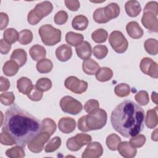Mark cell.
<instances>
[{"label":"cell","mask_w":158,"mask_h":158,"mask_svg":"<svg viewBox=\"0 0 158 158\" xmlns=\"http://www.w3.org/2000/svg\"><path fill=\"white\" fill-rule=\"evenodd\" d=\"M83 36L80 33H74L73 31L67 32L65 35L66 42L73 46H77L83 41Z\"/></svg>","instance_id":"484cf974"},{"label":"cell","mask_w":158,"mask_h":158,"mask_svg":"<svg viewBox=\"0 0 158 158\" xmlns=\"http://www.w3.org/2000/svg\"><path fill=\"white\" fill-rule=\"evenodd\" d=\"M0 139H1V143L3 145L11 146L15 144V141L12 138V136L4 131H2L1 132L0 135Z\"/></svg>","instance_id":"681fc988"},{"label":"cell","mask_w":158,"mask_h":158,"mask_svg":"<svg viewBox=\"0 0 158 158\" xmlns=\"http://www.w3.org/2000/svg\"><path fill=\"white\" fill-rule=\"evenodd\" d=\"M146 136L142 134H138L132 137L130 140V144L131 146L135 148L142 147L146 142Z\"/></svg>","instance_id":"ee69618b"},{"label":"cell","mask_w":158,"mask_h":158,"mask_svg":"<svg viewBox=\"0 0 158 158\" xmlns=\"http://www.w3.org/2000/svg\"><path fill=\"white\" fill-rule=\"evenodd\" d=\"M84 109L89 114L95 113L99 109V102L96 99H89L85 104Z\"/></svg>","instance_id":"7bdbcfd3"},{"label":"cell","mask_w":158,"mask_h":158,"mask_svg":"<svg viewBox=\"0 0 158 158\" xmlns=\"http://www.w3.org/2000/svg\"><path fill=\"white\" fill-rule=\"evenodd\" d=\"M88 19L83 15H78L75 16L72 22V26L73 28L80 31L86 30L88 26Z\"/></svg>","instance_id":"7402d4cb"},{"label":"cell","mask_w":158,"mask_h":158,"mask_svg":"<svg viewBox=\"0 0 158 158\" xmlns=\"http://www.w3.org/2000/svg\"><path fill=\"white\" fill-rule=\"evenodd\" d=\"M146 51L150 55H156L158 53V41L154 38L146 40L144 44Z\"/></svg>","instance_id":"f546056e"},{"label":"cell","mask_w":158,"mask_h":158,"mask_svg":"<svg viewBox=\"0 0 158 158\" xmlns=\"http://www.w3.org/2000/svg\"><path fill=\"white\" fill-rule=\"evenodd\" d=\"M75 51L77 56L82 60H86L91 56V46L86 41H83L80 44L76 46Z\"/></svg>","instance_id":"e0dca14e"},{"label":"cell","mask_w":158,"mask_h":158,"mask_svg":"<svg viewBox=\"0 0 158 158\" xmlns=\"http://www.w3.org/2000/svg\"><path fill=\"white\" fill-rule=\"evenodd\" d=\"M115 94L118 97H125L130 93V86L127 83H120L114 88Z\"/></svg>","instance_id":"ab89813d"},{"label":"cell","mask_w":158,"mask_h":158,"mask_svg":"<svg viewBox=\"0 0 158 158\" xmlns=\"http://www.w3.org/2000/svg\"><path fill=\"white\" fill-rule=\"evenodd\" d=\"M66 7L72 11H77L80 7V2L77 0H65Z\"/></svg>","instance_id":"f907efd6"},{"label":"cell","mask_w":158,"mask_h":158,"mask_svg":"<svg viewBox=\"0 0 158 158\" xmlns=\"http://www.w3.org/2000/svg\"><path fill=\"white\" fill-rule=\"evenodd\" d=\"M10 59L15 61L20 67L23 66L27 60V54L22 49H15L10 56Z\"/></svg>","instance_id":"cb8c5ba5"},{"label":"cell","mask_w":158,"mask_h":158,"mask_svg":"<svg viewBox=\"0 0 158 158\" xmlns=\"http://www.w3.org/2000/svg\"><path fill=\"white\" fill-rule=\"evenodd\" d=\"M103 153V148L100 143L94 141L90 143L82 154V158H98Z\"/></svg>","instance_id":"4fadbf2b"},{"label":"cell","mask_w":158,"mask_h":158,"mask_svg":"<svg viewBox=\"0 0 158 158\" xmlns=\"http://www.w3.org/2000/svg\"><path fill=\"white\" fill-rule=\"evenodd\" d=\"M92 138L89 135L86 133H78L75 136L71 137L67 140V148L71 151H77L82 146L91 143Z\"/></svg>","instance_id":"ba28073f"},{"label":"cell","mask_w":158,"mask_h":158,"mask_svg":"<svg viewBox=\"0 0 158 158\" xmlns=\"http://www.w3.org/2000/svg\"><path fill=\"white\" fill-rule=\"evenodd\" d=\"M6 155L11 158H23L25 156V151L23 148L19 146H14L8 149L6 151Z\"/></svg>","instance_id":"8d00e7d4"},{"label":"cell","mask_w":158,"mask_h":158,"mask_svg":"<svg viewBox=\"0 0 158 158\" xmlns=\"http://www.w3.org/2000/svg\"><path fill=\"white\" fill-rule=\"evenodd\" d=\"M107 119L106 112L99 109L95 113L81 117L78 121V128L83 132L100 130L106 125Z\"/></svg>","instance_id":"3957f363"},{"label":"cell","mask_w":158,"mask_h":158,"mask_svg":"<svg viewBox=\"0 0 158 158\" xmlns=\"http://www.w3.org/2000/svg\"><path fill=\"white\" fill-rule=\"evenodd\" d=\"M109 42L112 49L119 54L125 52L128 46L127 38L121 31L117 30L111 32L109 37Z\"/></svg>","instance_id":"8992f818"},{"label":"cell","mask_w":158,"mask_h":158,"mask_svg":"<svg viewBox=\"0 0 158 158\" xmlns=\"http://www.w3.org/2000/svg\"><path fill=\"white\" fill-rule=\"evenodd\" d=\"M3 38L4 40L9 44H13L18 40L19 33L15 29L13 28H9L5 30L4 31Z\"/></svg>","instance_id":"d6a6232c"},{"label":"cell","mask_w":158,"mask_h":158,"mask_svg":"<svg viewBox=\"0 0 158 158\" xmlns=\"http://www.w3.org/2000/svg\"><path fill=\"white\" fill-rule=\"evenodd\" d=\"M117 150L119 154L125 158L134 157L137 152L136 148L131 146L129 142H120L117 147Z\"/></svg>","instance_id":"9a60e30c"},{"label":"cell","mask_w":158,"mask_h":158,"mask_svg":"<svg viewBox=\"0 0 158 158\" xmlns=\"http://www.w3.org/2000/svg\"><path fill=\"white\" fill-rule=\"evenodd\" d=\"M11 49V44L6 41L4 39L0 40V52L2 54H7Z\"/></svg>","instance_id":"816d5d0a"},{"label":"cell","mask_w":158,"mask_h":158,"mask_svg":"<svg viewBox=\"0 0 158 158\" xmlns=\"http://www.w3.org/2000/svg\"><path fill=\"white\" fill-rule=\"evenodd\" d=\"M58 128L59 130L65 134L73 132L76 128V122L71 117H62L58 122Z\"/></svg>","instance_id":"5bb4252c"},{"label":"cell","mask_w":158,"mask_h":158,"mask_svg":"<svg viewBox=\"0 0 158 158\" xmlns=\"http://www.w3.org/2000/svg\"><path fill=\"white\" fill-rule=\"evenodd\" d=\"M157 129H156L154 130V131H153L152 133V135H151V139L153 141H157Z\"/></svg>","instance_id":"6f0895ef"},{"label":"cell","mask_w":158,"mask_h":158,"mask_svg":"<svg viewBox=\"0 0 158 158\" xmlns=\"http://www.w3.org/2000/svg\"><path fill=\"white\" fill-rule=\"evenodd\" d=\"M60 107L62 110L71 115H77L83 109L80 102L70 96H65L60 101Z\"/></svg>","instance_id":"52a82bcc"},{"label":"cell","mask_w":158,"mask_h":158,"mask_svg":"<svg viewBox=\"0 0 158 158\" xmlns=\"http://www.w3.org/2000/svg\"><path fill=\"white\" fill-rule=\"evenodd\" d=\"M50 136L49 133L43 131L28 144V149L34 153L41 152L44 149V144L48 141Z\"/></svg>","instance_id":"30bf717a"},{"label":"cell","mask_w":158,"mask_h":158,"mask_svg":"<svg viewBox=\"0 0 158 158\" xmlns=\"http://www.w3.org/2000/svg\"><path fill=\"white\" fill-rule=\"evenodd\" d=\"M93 19L98 23H105L110 21L106 17L104 12V7H99L93 12Z\"/></svg>","instance_id":"f35d334b"},{"label":"cell","mask_w":158,"mask_h":158,"mask_svg":"<svg viewBox=\"0 0 158 158\" xmlns=\"http://www.w3.org/2000/svg\"><path fill=\"white\" fill-rule=\"evenodd\" d=\"M33 85L31 81L27 77H21L17 81V88L19 92L27 94L32 89Z\"/></svg>","instance_id":"d4e9b609"},{"label":"cell","mask_w":158,"mask_h":158,"mask_svg":"<svg viewBox=\"0 0 158 158\" xmlns=\"http://www.w3.org/2000/svg\"><path fill=\"white\" fill-rule=\"evenodd\" d=\"M9 17L7 14L4 12L0 13V28L1 30H4L8 25Z\"/></svg>","instance_id":"f5cc1de1"},{"label":"cell","mask_w":158,"mask_h":158,"mask_svg":"<svg viewBox=\"0 0 158 158\" xmlns=\"http://www.w3.org/2000/svg\"><path fill=\"white\" fill-rule=\"evenodd\" d=\"M53 67L52 62L48 59H43L36 64V69L41 73L50 72Z\"/></svg>","instance_id":"4dcf8cb0"},{"label":"cell","mask_w":158,"mask_h":158,"mask_svg":"<svg viewBox=\"0 0 158 158\" xmlns=\"http://www.w3.org/2000/svg\"><path fill=\"white\" fill-rule=\"evenodd\" d=\"M95 75L97 80L101 82H105L112 78L113 76V72L110 68L104 67L99 68Z\"/></svg>","instance_id":"83f0119b"},{"label":"cell","mask_w":158,"mask_h":158,"mask_svg":"<svg viewBox=\"0 0 158 158\" xmlns=\"http://www.w3.org/2000/svg\"><path fill=\"white\" fill-rule=\"evenodd\" d=\"M144 10L152 11L158 13V3L156 1H150L148 2L144 8Z\"/></svg>","instance_id":"db71d44e"},{"label":"cell","mask_w":158,"mask_h":158,"mask_svg":"<svg viewBox=\"0 0 158 158\" xmlns=\"http://www.w3.org/2000/svg\"><path fill=\"white\" fill-rule=\"evenodd\" d=\"M27 95L30 100L33 101H39L42 99L43 93L41 91L39 90L35 85L33 86L32 89Z\"/></svg>","instance_id":"7dc6e473"},{"label":"cell","mask_w":158,"mask_h":158,"mask_svg":"<svg viewBox=\"0 0 158 158\" xmlns=\"http://www.w3.org/2000/svg\"><path fill=\"white\" fill-rule=\"evenodd\" d=\"M42 42L46 46H54L60 41L61 31L50 24L42 25L38 30Z\"/></svg>","instance_id":"5b68a950"},{"label":"cell","mask_w":158,"mask_h":158,"mask_svg":"<svg viewBox=\"0 0 158 158\" xmlns=\"http://www.w3.org/2000/svg\"><path fill=\"white\" fill-rule=\"evenodd\" d=\"M121 142V138L116 134L112 133L109 135L106 140L107 148L112 151L117 150V147Z\"/></svg>","instance_id":"836d02e7"},{"label":"cell","mask_w":158,"mask_h":158,"mask_svg":"<svg viewBox=\"0 0 158 158\" xmlns=\"http://www.w3.org/2000/svg\"><path fill=\"white\" fill-rule=\"evenodd\" d=\"M139 67L141 72L145 75L153 78H158L157 64L149 57H144L140 62Z\"/></svg>","instance_id":"7c38bea8"},{"label":"cell","mask_w":158,"mask_h":158,"mask_svg":"<svg viewBox=\"0 0 158 158\" xmlns=\"http://www.w3.org/2000/svg\"><path fill=\"white\" fill-rule=\"evenodd\" d=\"M29 54L33 60L40 61L45 59L46 51L43 46L40 44H35L30 49Z\"/></svg>","instance_id":"ffe728a7"},{"label":"cell","mask_w":158,"mask_h":158,"mask_svg":"<svg viewBox=\"0 0 158 158\" xmlns=\"http://www.w3.org/2000/svg\"><path fill=\"white\" fill-rule=\"evenodd\" d=\"M99 68L100 67L98 62L92 59L85 60L82 64L83 71L87 75H93L96 74Z\"/></svg>","instance_id":"44dd1931"},{"label":"cell","mask_w":158,"mask_h":158,"mask_svg":"<svg viewBox=\"0 0 158 158\" xmlns=\"http://www.w3.org/2000/svg\"><path fill=\"white\" fill-rule=\"evenodd\" d=\"M56 127L55 122L50 118H46L42 121V131L48 132L51 136L56 131Z\"/></svg>","instance_id":"d590c367"},{"label":"cell","mask_w":158,"mask_h":158,"mask_svg":"<svg viewBox=\"0 0 158 158\" xmlns=\"http://www.w3.org/2000/svg\"><path fill=\"white\" fill-rule=\"evenodd\" d=\"M36 88L42 92L49 90L52 87V81L48 78H41L37 80L36 83Z\"/></svg>","instance_id":"b9f144b4"},{"label":"cell","mask_w":158,"mask_h":158,"mask_svg":"<svg viewBox=\"0 0 158 158\" xmlns=\"http://www.w3.org/2000/svg\"><path fill=\"white\" fill-rule=\"evenodd\" d=\"M157 107L152 109L148 110L146 113V117L145 120V123L148 128H154L158 123L157 118Z\"/></svg>","instance_id":"603a6c76"},{"label":"cell","mask_w":158,"mask_h":158,"mask_svg":"<svg viewBox=\"0 0 158 158\" xmlns=\"http://www.w3.org/2000/svg\"><path fill=\"white\" fill-rule=\"evenodd\" d=\"M56 56L57 59L61 62L67 61L72 56V48L68 44H62L56 49Z\"/></svg>","instance_id":"ac0fdd59"},{"label":"cell","mask_w":158,"mask_h":158,"mask_svg":"<svg viewBox=\"0 0 158 158\" xmlns=\"http://www.w3.org/2000/svg\"><path fill=\"white\" fill-rule=\"evenodd\" d=\"M64 85L66 88L75 94H81L85 92L88 88L86 81L80 80L74 76L67 77L65 80Z\"/></svg>","instance_id":"9c48e42d"},{"label":"cell","mask_w":158,"mask_h":158,"mask_svg":"<svg viewBox=\"0 0 158 158\" xmlns=\"http://www.w3.org/2000/svg\"><path fill=\"white\" fill-rule=\"evenodd\" d=\"M2 130L12 136L17 145L23 148L41 132L42 123L14 104L5 113Z\"/></svg>","instance_id":"6da1fadb"},{"label":"cell","mask_w":158,"mask_h":158,"mask_svg":"<svg viewBox=\"0 0 158 158\" xmlns=\"http://www.w3.org/2000/svg\"><path fill=\"white\" fill-rule=\"evenodd\" d=\"M15 100V96L12 92H5L0 95L1 102L4 106L12 104Z\"/></svg>","instance_id":"bcb514c9"},{"label":"cell","mask_w":158,"mask_h":158,"mask_svg":"<svg viewBox=\"0 0 158 158\" xmlns=\"http://www.w3.org/2000/svg\"><path fill=\"white\" fill-rule=\"evenodd\" d=\"M135 99L137 103L140 106H146L149 101V94L147 91L141 90L137 93L135 96Z\"/></svg>","instance_id":"f6af8a7d"},{"label":"cell","mask_w":158,"mask_h":158,"mask_svg":"<svg viewBox=\"0 0 158 158\" xmlns=\"http://www.w3.org/2000/svg\"><path fill=\"white\" fill-rule=\"evenodd\" d=\"M10 87V82L9 80L4 77H1V88L0 91H4L7 90Z\"/></svg>","instance_id":"11a10c76"},{"label":"cell","mask_w":158,"mask_h":158,"mask_svg":"<svg viewBox=\"0 0 158 158\" xmlns=\"http://www.w3.org/2000/svg\"><path fill=\"white\" fill-rule=\"evenodd\" d=\"M19 69V65L15 61L10 60L5 62L2 67V70L5 75L7 77H12L18 72Z\"/></svg>","instance_id":"f1b7e54d"},{"label":"cell","mask_w":158,"mask_h":158,"mask_svg":"<svg viewBox=\"0 0 158 158\" xmlns=\"http://www.w3.org/2000/svg\"><path fill=\"white\" fill-rule=\"evenodd\" d=\"M61 139L58 136L51 138L44 148L46 152H52L56 151L61 145Z\"/></svg>","instance_id":"74e56055"},{"label":"cell","mask_w":158,"mask_h":158,"mask_svg":"<svg viewBox=\"0 0 158 158\" xmlns=\"http://www.w3.org/2000/svg\"><path fill=\"white\" fill-rule=\"evenodd\" d=\"M144 111L130 100L118 104L112 110L110 122L113 128L125 138L133 137L144 128Z\"/></svg>","instance_id":"7a4b0ae2"},{"label":"cell","mask_w":158,"mask_h":158,"mask_svg":"<svg viewBox=\"0 0 158 158\" xmlns=\"http://www.w3.org/2000/svg\"><path fill=\"white\" fill-rule=\"evenodd\" d=\"M68 20V14L64 10L57 12L54 18V22L57 25H63L66 23Z\"/></svg>","instance_id":"c3c4849f"},{"label":"cell","mask_w":158,"mask_h":158,"mask_svg":"<svg viewBox=\"0 0 158 158\" xmlns=\"http://www.w3.org/2000/svg\"><path fill=\"white\" fill-rule=\"evenodd\" d=\"M108 53V49L105 45H96L93 49V55L98 59H104Z\"/></svg>","instance_id":"60d3db41"},{"label":"cell","mask_w":158,"mask_h":158,"mask_svg":"<svg viewBox=\"0 0 158 158\" xmlns=\"http://www.w3.org/2000/svg\"><path fill=\"white\" fill-rule=\"evenodd\" d=\"M52 4L49 1H45L37 4L35 8L28 12V22L32 25L38 24L43 17L49 15L52 11Z\"/></svg>","instance_id":"277c9868"},{"label":"cell","mask_w":158,"mask_h":158,"mask_svg":"<svg viewBox=\"0 0 158 158\" xmlns=\"http://www.w3.org/2000/svg\"><path fill=\"white\" fill-rule=\"evenodd\" d=\"M33 40V33L28 29L22 30L19 33L18 41L20 44L23 45H27L31 42Z\"/></svg>","instance_id":"e575fe53"},{"label":"cell","mask_w":158,"mask_h":158,"mask_svg":"<svg viewBox=\"0 0 158 158\" xmlns=\"http://www.w3.org/2000/svg\"><path fill=\"white\" fill-rule=\"evenodd\" d=\"M151 99L152 101L156 104H157V94L155 91H153L151 94Z\"/></svg>","instance_id":"9f6ffc18"},{"label":"cell","mask_w":158,"mask_h":158,"mask_svg":"<svg viewBox=\"0 0 158 158\" xmlns=\"http://www.w3.org/2000/svg\"><path fill=\"white\" fill-rule=\"evenodd\" d=\"M126 31L128 35L133 39L141 38L144 34L143 30L136 21H131L127 23Z\"/></svg>","instance_id":"2e32d148"},{"label":"cell","mask_w":158,"mask_h":158,"mask_svg":"<svg viewBox=\"0 0 158 158\" xmlns=\"http://www.w3.org/2000/svg\"><path fill=\"white\" fill-rule=\"evenodd\" d=\"M125 9L128 16L135 17L140 14L141 7L139 2L137 1H128L125 4Z\"/></svg>","instance_id":"d6986e66"},{"label":"cell","mask_w":158,"mask_h":158,"mask_svg":"<svg viewBox=\"0 0 158 158\" xmlns=\"http://www.w3.org/2000/svg\"><path fill=\"white\" fill-rule=\"evenodd\" d=\"M1 116H2V117H1V126L2 125V120H3V118H2V112H1Z\"/></svg>","instance_id":"680465c9"},{"label":"cell","mask_w":158,"mask_h":158,"mask_svg":"<svg viewBox=\"0 0 158 158\" xmlns=\"http://www.w3.org/2000/svg\"><path fill=\"white\" fill-rule=\"evenodd\" d=\"M108 37L107 31L103 28H99L94 31L91 34L93 40L96 43H104Z\"/></svg>","instance_id":"1f68e13d"},{"label":"cell","mask_w":158,"mask_h":158,"mask_svg":"<svg viewBox=\"0 0 158 158\" xmlns=\"http://www.w3.org/2000/svg\"><path fill=\"white\" fill-rule=\"evenodd\" d=\"M158 13L144 10L141 18V23L143 26L151 32L157 33L158 31Z\"/></svg>","instance_id":"8fae6325"},{"label":"cell","mask_w":158,"mask_h":158,"mask_svg":"<svg viewBox=\"0 0 158 158\" xmlns=\"http://www.w3.org/2000/svg\"><path fill=\"white\" fill-rule=\"evenodd\" d=\"M104 12L107 18L110 20L119 15L120 7L117 3L111 2L104 7Z\"/></svg>","instance_id":"4316f807"}]
</instances>
